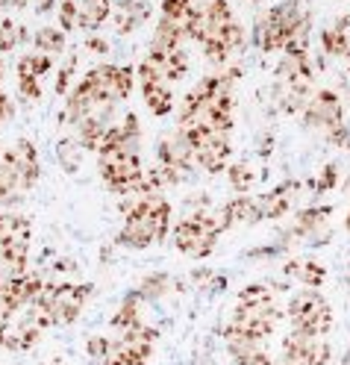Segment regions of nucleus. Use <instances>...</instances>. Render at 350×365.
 Listing matches in <instances>:
<instances>
[{
    "instance_id": "obj_1",
    "label": "nucleus",
    "mask_w": 350,
    "mask_h": 365,
    "mask_svg": "<svg viewBox=\"0 0 350 365\" xmlns=\"http://www.w3.org/2000/svg\"><path fill=\"white\" fill-rule=\"evenodd\" d=\"M171 215H174V207L165 197L142 195V200L130 207L124 230L118 233V242L135 250L150 247L153 242H162L171 233Z\"/></svg>"
},
{
    "instance_id": "obj_2",
    "label": "nucleus",
    "mask_w": 350,
    "mask_h": 365,
    "mask_svg": "<svg viewBox=\"0 0 350 365\" xmlns=\"http://www.w3.org/2000/svg\"><path fill=\"white\" fill-rule=\"evenodd\" d=\"M38 180V150L30 139H18L0 153V207H12Z\"/></svg>"
},
{
    "instance_id": "obj_3",
    "label": "nucleus",
    "mask_w": 350,
    "mask_h": 365,
    "mask_svg": "<svg viewBox=\"0 0 350 365\" xmlns=\"http://www.w3.org/2000/svg\"><path fill=\"white\" fill-rule=\"evenodd\" d=\"M279 322V309L274 294L265 286H247L239 294V304H236V315H232V324H236L242 333H247L250 339H268L274 333Z\"/></svg>"
},
{
    "instance_id": "obj_4",
    "label": "nucleus",
    "mask_w": 350,
    "mask_h": 365,
    "mask_svg": "<svg viewBox=\"0 0 350 365\" xmlns=\"http://www.w3.org/2000/svg\"><path fill=\"white\" fill-rule=\"evenodd\" d=\"M218 236H221V227H218L215 215H209L206 210L185 215L174 227V245H177V250H180V254H185V257H195V259H203V257L212 254Z\"/></svg>"
},
{
    "instance_id": "obj_5",
    "label": "nucleus",
    "mask_w": 350,
    "mask_h": 365,
    "mask_svg": "<svg viewBox=\"0 0 350 365\" xmlns=\"http://www.w3.org/2000/svg\"><path fill=\"white\" fill-rule=\"evenodd\" d=\"M307 15L300 12V6L294 0H286L268 12V18L262 21V51L274 53V51H286V44L297 36H307Z\"/></svg>"
},
{
    "instance_id": "obj_6",
    "label": "nucleus",
    "mask_w": 350,
    "mask_h": 365,
    "mask_svg": "<svg viewBox=\"0 0 350 365\" xmlns=\"http://www.w3.org/2000/svg\"><path fill=\"white\" fill-rule=\"evenodd\" d=\"M177 133L192 145L195 159H197V165H200L203 171H209V174L227 171L230 153H232L230 133H224V130H209V127H185V130H177Z\"/></svg>"
},
{
    "instance_id": "obj_7",
    "label": "nucleus",
    "mask_w": 350,
    "mask_h": 365,
    "mask_svg": "<svg viewBox=\"0 0 350 365\" xmlns=\"http://www.w3.org/2000/svg\"><path fill=\"white\" fill-rule=\"evenodd\" d=\"M289 318H292V330L307 333V336H326L333 327V309L326 304V298L315 289H303L289 301Z\"/></svg>"
},
{
    "instance_id": "obj_8",
    "label": "nucleus",
    "mask_w": 350,
    "mask_h": 365,
    "mask_svg": "<svg viewBox=\"0 0 350 365\" xmlns=\"http://www.w3.org/2000/svg\"><path fill=\"white\" fill-rule=\"evenodd\" d=\"M101 156V177L103 182L118 192V195H130V192H142V182H145V168H142V159L138 153H98Z\"/></svg>"
},
{
    "instance_id": "obj_9",
    "label": "nucleus",
    "mask_w": 350,
    "mask_h": 365,
    "mask_svg": "<svg viewBox=\"0 0 350 365\" xmlns=\"http://www.w3.org/2000/svg\"><path fill=\"white\" fill-rule=\"evenodd\" d=\"M133 80H135V71H133L130 65H98V68H91V71L80 83L98 101L118 103V101H127L130 98Z\"/></svg>"
},
{
    "instance_id": "obj_10",
    "label": "nucleus",
    "mask_w": 350,
    "mask_h": 365,
    "mask_svg": "<svg viewBox=\"0 0 350 365\" xmlns=\"http://www.w3.org/2000/svg\"><path fill=\"white\" fill-rule=\"evenodd\" d=\"M44 301L51 304L56 324H71L77 322V315L83 312L88 294H91V283H56V286H44Z\"/></svg>"
},
{
    "instance_id": "obj_11",
    "label": "nucleus",
    "mask_w": 350,
    "mask_h": 365,
    "mask_svg": "<svg viewBox=\"0 0 350 365\" xmlns=\"http://www.w3.org/2000/svg\"><path fill=\"white\" fill-rule=\"evenodd\" d=\"M283 365H326L330 362V345H324L318 336H307L292 330L283 339V354H279Z\"/></svg>"
},
{
    "instance_id": "obj_12",
    "label": "nucleus",
    "mask_w": 350,
    "mask_h": 365,
    "mask_svg": "<svg viewBox=\"0 0 350 365\" xmlns=\"http://www.w3.org/2000/svg\"><path fill=\"white\" fill-rule=\"evenodd\" d=\"M156 156H159V165H168V168L180 171L182 177H185V174H192V171L197 168L195 150H192V145L185 142L180 133H171V135H165V139L159 142V150H156Z\"/></svg>"
},
{
    "instance_id": "obj_13",
    "label": "nucleus",
    "mask_w": 350,
    "mask_h": 365,
    "mask_svg": "<svg viewBox=\"0 0 350 365\" xmlns=\"http://www.w3.org/2000/svg\"><path fill=\"white\" fill-rule=\"evenodd\" d=\"M307 127H324V130H339L341 127V103L333 91H318L315 98H309L307 103Z\"/></svg>"
},
{
    "instance_id": "obj_14",
    "label": "nucleus",
    "mask_w": 350,
    "mask_h": 365,
    "mask_svg": "<svg viewBox=\"0 0 350 365\" xmlns=\"http://www.w3.org/2000/svg\"><path fill=\"white\" fill-rule=\"evenodd\" d=\"M215 221L221 227V233H227L230 227H236V224H256V221H262L259 200H253L247 195H239L236 200H230L227 207H221L215 212Z\"/></svg>"
},
{
    "instance_id": "obj_15",
    "label": "nucleus",
    "mask_w": 350,
    "mask_h": 365,
    "mask_svg": "<svg viewBox=\"0 0 350 365\" xmlns=\"http://www.w3.org/2000/svg\"><path fill=\"white\" fill-rule=\"evenodd\" d=\"M112 18H115V30H118V36H127L150 18V4L148 0H118Z\"/></svg>"
},
{
    "instance_id": "obj_16",
    "label": "nucleus",
    "mask_w": 350,
    "mask_h": 365,
    "mask_svg": "<svg viewBox=\"0 0 350 365\" xmlns=\"http://www.w3.org/2000/svg\"><path fill=\"white\" fill-rule=\"evenodd\" d=\"M150 354H153V345H135V341L118 339V341H112V348L101 365H145Z\"/></svg>"
},
{
    "instance_id": "obj_17",
    "label": "nucleus",
    "mask_w": 350,
    "mask_h": 365,
    "mask_svg": "<svg viewBox=\"0 0 350 365\" xmlns=\"http://www.w3.org/2000/svg\"><path fill=\"white\" fill-rule=\"evenodd\" d=\"M142 83V98L150 106L153 115H168L174 109V88L168 80H138Z\"/></svg>"
},
{
    "instance_id": "obj_18",
    "label": "nucleus",
    "mask_w": 350,
    "mask_h": 365,
    "mask_svg": "<svg viewBox=\"0 0 350 365\" xmlns=\"http://www.w3.org/2000/svg\"><path fill=\"white\" fill-rule=\"evenodd\" d=\"M330 207H307L297 212V224H294V233L292 239H312L315 242V233L326 230V221H330Z\"/></svg>"
},
{
    "instance_id": "obj_19",
    "label": "nucleus",
    "mask_w": 350,
    "mask_h": 365,
    "mask_svg": "<svg viewBox=\"0 0 350 365\" xmlns=\"http://www.w3.org/2000/svg\"><path fill=\"white\" fill-rule=\"evenodd\" d=\"M297 192V182L289 180L283 186L271 189L265 197H259V210H262V218H283L289 210H292V195Z\"/></svg>"
},
{
    "instance_id": "obj_20",
    "label": "nucleus",
    "mask_w": 350,
    "mask_h": 365,
    "mask_svg": "<svg viewBox=\"0 0 350 365\" xmlns=\"http://www.w3.org/2000/svg\"><path fill=\"white\" fill-rule=\"evenodd\" d=\"M109 18H112V0H80V15H77L80 30L95 33Z\"/></svg>"
},
{
    "instance_id": "obj_21",
    "label": "nucleus",
    "mask_w": 350,
    "mask_h": 365,
    "mask_svg": "<svg viewBox=\"0 0 350 365\" xmlns=\"http://www.w3.org/2000/svg\"><path fill=\"white\" fill-rule=\"evenodd\" d=\"M289 277H294V280H300V283H307V286H321L324 280H326V268L321 265V262H315V259H309V257H297V259H289L286 262V268H283Z\"/></svg>"
},
{
    "instance_id": "obj_22",
    "label": "nucleus",
    "mask_w": 350,
    "mask_h": 365,
    "mask_svg": "<svg viewBox=\"0 0 350 365\" xmlns=\"http://www.w3.org/2000/svg\"><path fill=\"white\" fill-rule=\"evenodd\" d=\"M142 292H133V294H127V298H124V304L118 307V312H115L112 315V327L115 330H127V327H133V324H142V318H138V309H142Z\"/></svg>"
},
{
    "instance_id": "obj_23",
    "label": "nucleus",
    "mask_w": 350,
    "mask_h": 365,
    "mask_svg": "<svg viewBox=\"0 0 350 365\" xmlns=\"http://www.w3.org/2000/svg\"><path fill=\"white\" fill-rule=\"evenodd\" d=\"M347 21H341V24H336L333 30H324L321 33V48L324 53H330V56H347L350 53V41H347Z\"/></svg>"
},
{
    "instance_id": "obj_24",
    "label": "nucleus",
    "mask_w": 350,
    "mask_h": 365,
    "mask_svg": "<svg viewBox=\"0 0 350 365\" xmlns=\"http://www.w3.org/2000/svg\"><path fill=\"white\" fill-rule=\"evenodd\" d=\"M53 68V56L51 53H27V56H21V62H18V77H33V80H38L41 74H48Z\"/></svg>"
},
{
    "instance_id": "obj_25",
    "label": "nucleus",
    "mask_w": 350,
    "mask_h": 365,
    "mask_svg": "<svg viewBox=\"0 0 350 365\" xmlns=\"http://www.w3.org/2000/svg\"><path fill=\"white\" fill-rule=\"evenodd\" d=\"M36 51L38 53H62L65 51V30H56V27H41L33 38Z\"/></svg>"
},
{
    "instance_id": "obj_26",
    "label": "nucleus",
    "mask_w": 350,
    "mask_h": 365,
    "mask_svg": "<svg viewBox=\"0 0 350 365\" xmlns=\"http://www.w3.org/2000/svg\"><path fill=\"white\" fill-rule=\"evenodd\" d=\"M185 74H189V56H185V51H165V80L168 83H177L182 80Z\"/></svg>"
},
{
    "instance_id": "obj_27",
    "label": "nucleus",
    "mask_w": 350,
    "mask_h": 365,
    "mask_svg": "<svg viewBox=\"0 0 350 365\" xmlns=\"http://www.w3.org/2000/svg\"><path fill=\"white\" fill-rule=\"evenodd\" d=\"M24 30H21L12 18H0V53H9L18 41H24Z\"/></svg>"
},
{
    "instance_id": "obj_28",
    "label": "nucleus",
    "mask_w": 350,
    "mask_h": 365,
    "mask_svg": "<svg viewBox=\"0 0 350 365\" xmlns=\"http://www.w3.org/2000/svg\"><path fill=\"white\" fill-rule=\"evenodd\" d=\"M168 289H171L168 274H150V277H145V283H142V289H138V292H142L145 301H159Z\"/></svg>"
},
{
    "instance_id": "obj_29",
    "label": "nucleus",
    "mask_w": 350,
    "mask_h": 365,
    "mask_svg": "<svg viewBox=\"0 0 350 365\" xmlns=\"http://www.w3.org/2000/svg\"><path fill=\"white\" fill-rule=\"evenodd\" d=\"M230 182H232V189H236L239 195H245V192L250 189V182H253V171H250V165H245V163H232V165H230Z\"/></svg>"
},
{
    "instance_id": "obj_30",
    "label": "nucleus",
    "mask_w": 350,
    "mask_h": 365,
    "mask_svg": "<svg viewBox=\"0 0 350 365\" xmlns=\"http://www.w3.org/2000/svg\"><path fill=\"white\" fill-rule=\"evenodd\" d=\"M77 15H80L77 0H59V30L71 33L77 27Z\"/></svg>"
},
{
    "instance_id": "obj_31",
    "label": "nucleus",
    "mask_w": 350,
    "mask_h": 365,
    "mask_svg": "<svg viewBox=\"0 0 350 365\" xmlns=\"http://www.w3.org/2000/svg\"><path fill=\"white\" fill-rule=\"evenodd\" d=\"M232 362H236V365H274V359L268 356V351H265L262 345H256V348H250V351L236 354V356H232Z\"/></svg>"
},
{
    "instance_id": "obj_32",
    "label": "nucleus",
    "mask_w": 350,
    "mask_h": 365,
    "mask_svg": "<svg viewBox=\"0 0 350 365\" xmlns=\"http://www.w3.org/2000/svg\"><path fill=\"white\" fill-rule=\"evenodd\" d=\"M74 65H77V53H71L65 62H62V68H59V77H56V95H65L68 91V86H71V77H74Z\"/></svg>"
},
{
    "instance_id": "obj_33",
    "label": "nucleus",
    "mask_w": 350,
    "mask_h": 365,
    "mask_svg": "<svg viewBox=\"0 0 350 365\" xmlns=\"http://www.w3.org/2000/svg\"><path fill=\"white\" fill-rule=\"evenodd\" d=\"M77 145H80L77 139H62V142H59V148H56V150H59V156H62V165H65V171H77V165L83 163L80 156H74V153H71Z\"/></svg>"
},
{
    "instance_id": "obj_34",
    "label": "nucleus",
    "mask_w": 350,
    "mask_h": 365,
    "mask_svg": "<svg viewBox=\"0 0 350 365\" xmlns=\"http://www.w3.org/2000/svg\"><path fill=\"white\" fill-rule=\"evenodd\" d=\"M18 91H21V98H24L27 103H33V101H38V98H41L38 80H33V77H18Z\"/></svg>"
},
{
    "instance_id": "obj_35",
    "label": "nucleus",
    "mask_w": 350,
    "mask_h": 365,
    "mask_svg": "<svg viewBox=\"0 0 350 365\" xmlns=\"http://www.w3.org/2000/svg\"><path fill=\"white\" fill-rule=\"evenodd\" d=\"M109 348H112V339H103V336H91L88 339V356L91 359L103 362V356L109 354Z\"/></svg>"
},
{
    "instance_id": "obj_36",
    "label": "nucleus",
    "mask_w": 350,
    "mask_h": 365,
    "mask_svg": "<svg viewBox=\"0 0 350 365\" xmlns=\"http://www.w3.org/2000/svg\"><path fill=\"white\" fill-rule=\"evenodd\" d=\"M333 186H336V165H326L324 174H321V180H318V186H315V192H326V189H333Z\"/></svg>"
},
{
    "instance_id": "obj_37",
    "label": "nucleus",
    "mask_w": 350,
    "mask_h": 365,
    "mask_svg": "<svg viewBox=\"0 0 350 365\" xmlns=\"http://www.w3.org/2000/svg\"><path fill=\"white\" fill-rule=\"evenodd\" d=\"M88 51H98V53H106L109 48H106V41H103V38H98V36H91V38H88Z\"/></svg>"
},
{
    "instance_id": "obj_38",
    "label": "nucleus",
    "mask_w": 350,
    "mask_h": 365,
    "mask_svg": "<svg viewBox=\"0 0 350 365\" xmlns=\"http://www.w3.org/2000/svg\"><path fill=\"white\" fill-rule=\"evenodd\" d=\"M27 0H0V9H24Z\"/></svg>"
},
{
    "instance_id": "obj_39",
    "label": "nucleus",
    "mask_w": 350,
    "mask_h": 365,
    "mask_svg": "<svg viewBox=\"0 0 350 365\" xmlns=\"http://www.w3.org/2000/svg\"><path fill=\"white\" fill-rule=\"evenodd\" d=\"M51 6H53V0H38V4H36V9H38V12H48Z\"/></svg>"
},
{
    "instance_id": "obj_40",
    "label": "nucleus",
    "mask_w": 350,
    "mask_h": 365,
    "mask_svg": "<svg viewBox=\"0 0 350 365\" xmlns=\"http://www.w3.org/2000/svg\"><path fill=\"white\" fill-rule=\"evenodd\" d=\"M344 227H347V230H350V212H347V218H344Z\"/></svg>"
},
{
    "instance_id": "obj_41",
    "label": "nucleus",
    "mask_w": 350,
    "mask_h": 365,
    "mask_svg": "<svg viewBox=\"0 0 350 365\" xmlns=\"http://www.w3.org/2000/svg\"><path fill=\"white\" fill-rule=\"evenodd\" d=\"M0 77H4V62H0Z\"/></svg>"
},
{
    "instance_id": "obj_42",
    "label": "nucleus",
    "mask_w": 350,
    "mask_h": 365,
    "mask_svg": "<svg viewBox=\"0 0 350 365\" xmlns=\"http://www.w3.org/2000/svg\"><path fill=\"white\" fill-rule=\"evenodd\" d=\"M53 365H62V362H53Z\"/></svg>"
},
{
    "instance_id": "obj_43",
    "label": "nucleus",
    "mask_w": 350,
    "mask_h": 365,
    "mask_svg": "<svg viewBox=\"0 0 350 365\" xmlns=\"http://www.w3.org/2000/svg\"><path fill=\"white\" fill-rule=\"evenodd\" d=\"M347 56H350V53H347Z\"/></svg>"
}]
</instances>
